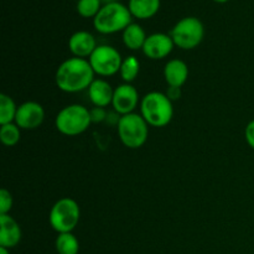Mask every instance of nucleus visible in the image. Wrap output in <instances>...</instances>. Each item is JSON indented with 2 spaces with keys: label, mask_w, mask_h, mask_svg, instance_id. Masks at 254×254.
<instances>
[{
  "label": "nucleus",
  "mask_w": 254,
  "mask_h": 254,
  "mask_svg": "<svg viewBox=\"0 0 254 254\" xmlns=\"http://www.w3.org/2000/svg\"><path fill=\"white\" fill-rule=\"evenodd\" d=\"M55 247L59 254H78L79 242L72 232L60 233L55 242Z\"/></svg>",
  "instance_id": "nucleus-18"
},
{
  "label": "nucleus",
  "mask_w": 254,
  "mask_h": 254,
  "mask_svg": "<svg viewBox=\"0 0 254 254\" xmlns=\"http://www.w3.org/2000/svg\"><path fill=\"white\" fill-rule=\"evenodd\" d=\"M12 195L6 189L0 190V215H9L12 208Z\"/></svg>",
  "instance_id": "nucleus-23"
},
{
  "label": "nucleus",
  "mask_w": 254,
  "mask_h": 254,
  "mask_svg": "<svg viewBox=\"0 0 254 254\" xmlns=\"http://www.w3.org/2000/svg\"><path fill=\"white\" fill-rule=\"evenodd\" d=\"M81 218V208L77 201L71 197H62L52 206L49 215L51 227L57 233L72 232Z\"/></svg>",
  "instance_id": "nucleus-6"
},
{
  "label": "nucleus",
  "mask_w": 254,
  "mask_h": 254,
  "mask_svg": "<svg viewBox=\"0 0 254 254\" xmlns=\"http://www.w3.org/2000/svg\"><path fill=\"white\" fill-rule=\"evenodd\" d=\"M215 2H218V4H225V2L230 1V0H213Z\"/></svg>",
  "instance_id": "nucleus-28"
},
{
  "label": "nucleus",
  "mask_w": 254,
  "mask_h": 254,
  "mask_svg": "<svg viewBox=\"0 0 254 254\" xmlns=\"http://www.w3.org/2000/svg\"><path fill=\"white\" fill-rule=\"evenodd\" d=\"M174 46H175V44H174L170 35L155 32V34H151L146 37L141 51L148 59L158 61V60L166 59L173 52Z\"/></svg>",
  "instance_id": "nucleus-10"
},
{
  "label": "nucleus",
  "mask_w": 254,
  "mask_h": 254,
  "mask_svg": "<svg viewBox=\"0 0 254 254\" xmlns=\"http://www.w3.org/2000/svg\"><path fill=\"white\" fill-rule=\"evenodd\" d=\"M139 72H140V62L135 56H128L123 59L119 74L124 83H131L133 81H135Z\"/></svg>",
  "instance_id": "nucleus-20"
},
{
  "label": "nucleus",
  "mask_w": 254,
  "mask_h": 254,
  "mask_svg": "<svg viewBox=\"0 0 254 254\" xmlns=\"http://www.w3.org/2000/svg\"><path fill=\"white\" fill-rule=\"evenodd\" d=\"M0 254H10V252H9V250H7V248L0 247Z\"/></svg>",
  "instance_id": "nucleus-27"
},
{
  "label": "nucleus",
  "mask_w": 254,
  "mask_h": 254,
  "mask_svg": "<svg viewBox=\"0 0 254 254\" xmlns=\"http://www.w3.org/2000/svg\"><path fill=\"white\" fill-rule=\"evenodd\" d=\"M45 121V109L34 101L25 102L17 107L15 124L24 130H35Z\"/></svg>",
  "instance_id": "nucleus-9"
},
{
  "label": "nucleus",
  "mask_w": 254,
  "mask_h": 254,
  "mask_svg": "<svg viewBox=\"0 0 254 254\" xmlns=\"http://www.w3.org/2000/svg\"><path fill=\"white\" fill-rule=\"evenodd\" d=\"M128 7L131 16L146 20L158 14L160 9V0H129Z\"/></svg>",
  "instance_id": "nucleus-16"
},
{
  "label": "nucleus",
  "mask_w": 254,
  "mask_h": 254,
  "mask_svg": "<svg viewBox=\"0 0 254 254\" xmlns=\"http://www.w3.org/2000/svg\"><path fill=\"white\" fill-rule=\"evenodd\" d=\"M94 71L88 60L72 57L62 62L55 74V82L60 91L78 93L88 89L94 81Z\"/></svg>",
  "instance_id": "nucleus-1"
},
{
  "label": "nucleus",
  "mask_w": 254,
  "mask_h": 254,
  "mask_svg": "<svg viewBox=\"0 0 254 254\" xmlns=\"http://www.w3.org/2000/svg\"><path fill=\"white\" fill-rule=\"evenodd\" d=\"M92 123L91 111L81 104H69L64 107L55 119L56 129L67 136H76L84 133Z\"/></svg>",
  "instance_id": "nucleus-4"
},
{
  "label": "nucleus",
  "mask_w": 254,
  "mask_h": 254,
  "mask_svg": "<svg viewBox=\"0 0 254 254\" xmlns=\"http://www.w3.org/2000/svg\"><path fill=\"white\" fill-rule=\"evenodd\" d=\"M175 46L183 50H193L202 42L205 27L202 21L195 16H188L175 24L169 34Z\"/></svg>",
  "instance_id": "nucleus-7"
},
{
  "label": "nucleus",
  "mask_w": 254,
  "mask_h": 254,
  "mask_svg": "<svg viewBox=\"0 0 254 254\" xmlns=\"http://www.w3.org/2000/svg\"><path fill=\"white\" fill-rule=\"evenodd\" d=\"M139 103V93L131 83L119 84L114 88V96L112 106L114 111L121 116L134 113Z\"/></svg>",
  "instance_id": "nucleus-11"
},
{
  "label": "nucleus",
  "mask_w": 254,
  "mask_h": 254,
  "mask_svg": "<svg viewBox=\"0 0 254 254\" xmlns=\"http://www.w3.org/2000/svg\"><path fill=\"white\" fill-rule=\"evenodd\" d=\"M91 117L92 122L98 123V122L104 121V118H106V111H104V108H98V107H96L93 111H91Z\"/></svg>",
  "instance_id": "nucleus-25"
},
{
  "label": "nucleus",
  "mask_w": 254,
  "mask_h": 254,
  "mask_svg": "<svg viewBox=\"0 0 254 254\" xmlns=\"http://www.w3.org/2000/svg\"><path fill=\"white\" fill-rule=\"evenodd\" d=\"M118 135L127 148L139 149L148 140L149 124L141 114L130 113L122 116L118 121Z\"/></svg>",
  "instance_id": "nucleus-5"
},
{
  "label": "nucleus",
  "mask_w": 254,
  "mask_h": 254,
  "mask_svg": "<svg viewBox=\"0 0 254 254\" xmlns=\"http://www.w3.org/2000/svg\"><path fill=\"white\" fill-rule=\"evenodd\" d=\"M101 9V0H78L77 1V12L86 19H91V17L94 19Z\"/></svg>",
  "instance_id": "nucleus-22"
},
{
  "label": "nucleus",
  "mask_w": 254,
  "mask_h": 254,
  "mask_svg": "<svg viewBox=\"0 0 254 254\" xmlns=\"http://www.w3.org/2000/svg\"><path fill=\"white\" fill-rule=\"evenodd\" d=\"M166 96H168L169 98L171 99V101H176V99H180L181 88H178V87H169Z\"/></svg>",
  "instance_id": "nucleus-26"
},
{
  "label": "nucleus",
  "mask_w": 254,
  "mask_h": 254,
  "mask_svg": "<svg viewBox=\"0 0 254 254\" xmlns=\"http://www.w3.org/2000/svg\"><path fill=\"white\" fill-rule=\"evenodd\" d=\"M21 138V131L20 128L15 123L4 124L0 128V140L5 146L16 145Z\"/></svg>",
  "instance_id": "nucleus-21"
},
{
  "label": "nucleus",
  "mask_w": 254,
  "mask_h": 254,
  "mask_svg": "<svg viewBox=\"0 0 254 254\" xmlns=\"http://www.w3.org/2000/svg\"><path fill=\"white\" fill-rule=\"evenodd\" d=\"M122 37H123V44L126 45L127 49L131 50V51H138V50H143V46L148 36H146L145 31H144L140 25L131 22L124 30Z\"/></svg>",
  "instance_id": "nucleus-17"
},
{
  "label": "nucleus",
  "mask_w": 254,
  "mask_h": 254,
  "mask_svg": "<svg viewBox=\"0 0 254 254\" xmlns=\"http://www.w3.org/2000/svg\"><path fill=\"white\" fill-rule=\"evenodd\" d=\"M164 78L169 87L181 88L189 78V67L179 59L170 60L164 67Z\"/></svg>",
  "instance_id": "nucleus-15"
},
{
  "label": "nucleus",
  "mask_w": 254,
  "mask_h": 254,
  "mask_svg": "<svg viewBox=\"0 0 254 254\" xmlns=\"http://www.w3.org/2000/svg\"><path fill=\"white\" fill-rule=\"evenodd\" d=\"M88 96L92 104L98 108H106L113 102L114 89L106 79H94L88 88Z\"/></svg>",
  "instance_id": "nucleus-14"
},
{
  "label": "nucleus",
  "mask_w": 254,
  "mask_h": 254,
  "mask_svg": "<svg viewBox=\"0 0 254 254\" xmlns=\"http://www.w3.org/2000/svg\"><path fill=\"white\" fill-rule=\"evenodd\" d=\"M68 47L73 57L86 59V57H91L94 50L97 49V42L91 32L77 31L69 37Z\"/></svg>",
  "instance_id": "nucleus-13"
},
{
  "label": "nucleus",
  "mask_w": 254,
  "mask_h": 254,
  "mask_svg": "<svg viewBox=\"0 0 254 254\" xmlns=\"http://www.w3.org/2000/svg\"><path fill=\"white\" fill-rule=\"evenodd\" d=\"M89 64L94 73L102 77L114 76L121 71L122 55L117 49L109 45H99L89 57Z\"/></svg>",
  "instance_id": "nucleus-8"
},
{
  "label": "nucleus",
  "mask_w": 254,
  "mask_h": 254,
  "mask_svg": "<svg viewBox=\"0 0 254 254\" xmlns=\"http://www.w3.org/2000/svg\"><path fill=\"white\" fill-rule=\"evenodd\" d=\"M17 106L14 99L7 94H0V126L9 123H15Z\"/></svg>",
  "instance_id": "nucleus-19"
},
{
  "label": "nucleus",
  "mask_w": 254,
  "mask_h": 254,
  "mask_svg": "<svg viewBox=\"0 0 254 254\" xmlns=\"http://www.w3.org/2000/svg\"><path fill=\"white\" fill-rule=\"evenodd\" d=\"M131 17L129 7L122 2H106L93 19V26L99 34H116L124 31L131 24Z\"/></svg>",
  "instance_id": "nucleus-3"
},
{
  "label": "nucleus",
  "mask_w": 254,
  "mask_h": 254,
  "mask_svg": "<svg viewBox=\"0 0 254 254\" xmlns=\"http://www.w3.org/2000/svg\"><path fill=\"white\" fill-rule=\"evenodd\" d=\"M140 114L150 127L164 128L173 121V101L161 92H149L141 98Z\"/></svg>",
  "instance_id": "nucleus-2"
},
{
  "label": "nucleus",
  "mask_w": 254,
  "mask_h": 254,
  "mask_svg": "<svg viewBox=\"0 0 254 254\" xmlns=\"http://www.w3.org/2000/svg\"><path fill=\"white\" fill-rule=\"evenodd\" d=\"M21 228L16 220L10 215H0V247L11 248L16 247L21 241Z\"/></svg>",
  "instance_id": "nucleus-12"
},
{
  "label": "nucleus",
  "mask_w": 254,
  "mask_h": 254,
  "mask_svg": "<svg viewBox=\"0 0 254 254\" xmlns=\"http://www.w3.org/2000/svg\"><path fill=\"white\" fill-rule=\"evenodd\" d=\"M245 138L248 145L254 150V119L247 124L245 130Z\"/></svg>",
  "instance_id": "nucleus-24"
}]
</instances>
